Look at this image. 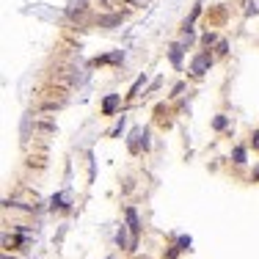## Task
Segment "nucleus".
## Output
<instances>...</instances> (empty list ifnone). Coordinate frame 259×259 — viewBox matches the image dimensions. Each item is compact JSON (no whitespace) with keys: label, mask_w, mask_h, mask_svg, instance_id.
<instances>
[{"label":"nucleus","mask_w":259,"mask_h":259,"mask_svg":"<svg viewBox=\"0 0 259 259\" xmlns=\"http://www.w3.org/2000/svg\"><path fill=\"white\" fill-rule=\"evenodd\" d=\"M86 3L88 0H69V8H66V17H77L80 11L86 8Z\"/></svg>","instance_id":"obj_10"},{"label":"nucleus","mask_w":259,"mask_h":259,"mask_svg":"<svg viewBox=\"0 0 259 259\" xmlns=\"http://www.w3.org/2000/svg\"><path fill=\"white\" fill-rule=\"evenodd\" d=\"M119 108H121V94H105V99H102V116H116Z\"/></svg>","instance_id":"obj_4"},{"label":"nucleus","mask_w":259,"mask_h":259,"mask_svg":"<svg viewBox=\"0 0 259 259\" xmlns=\"http://www.w3.org/2000/svg\"><path fill=\"white\" fill-rule=\"evenodd\" d=\"M121 22H124V14H102L97 25H99V28H108V30H111V28H119Z\"/></svg>","instance_id":"obj_7"},{"label":"nucleus","mask_w":259,"mask_h":259,"mask_svg":"<svg viewBox=\"0 0 259 259\" xmlns=\"http://www.w3.org/2000/svg\"><path fill=\"white\" fill-rule=\"evenodd\" d=\"M50 210H72V199L69 193H56V196L50 199Z\"/></svg>","instance_id":"obj_6"},{"label":"nucleus","mask_w":259,"mask_h":259,"mask_svg":"<svg viewBox=\"0 0 259 259\" xmlns=\"http://www.w3.org/2000/svg\"><path fill=\"white\" fill-rule=\"evenodd\" d=\"M105 259H116V257H105Z\"/></svg>","instance_id":"obj_25"},{"label":"nucleus","mask_w":259,"mask_h":259,"mask_svg":"<svg viewBox=\"0 0 259 259\" xmlns=\"http://www.w3.org/2000/svg\"><path fill=\"white\" fill-rule=\"evenodd\" d=\"M251 146L259 149V130H254V133H251Z\"/></svg>","instance_id":"obj_21"},{"label":"nucleus","mask_w":259,"mask_h":259,"mask_svg":"<svg viewBox=\"0 0 259 259\" xmlns=\"http://www.w3.org/2000/svg\"><path fill=\"white\" fill-rule=\"evenodd\" d=\"M138 144H141V149H144V152H149V149H152V133H149V130H141Z\"/></svg>","instance_id":"obj_12"},{"label":"nucleus","mask_w":259,"mask_h":259,"mask_svg":"<svg viewBox=\"0 0 259 259\" xmlns=\"http://www.w3.org/2000/svg\"><path fill=\"white\" fill-rule=\"evenodd\" d=\"M179 254H182V248H179V245H171L166 251V259H179Z\"/></svg>","instance_id":"obj_17"},{"label":"nucleus","mask_w":259,"mask_h":259,"mask_svg":"<svg viewBox=\"0 0 259 259\" xmlns=\"http://www.w3.org/2000/svg\"><path fill=\"white\" fill-rule=\"evenodd\" d=\"M124 215H127V226H130V231H133V237H138V234H141V218H138V210H135V207H127Z\"/></svg>","instance_id":"obj_5"},{"label":"nucleus","mask_w":259,"mask_h":259,"mask_svg":"<svg viewBox=\"0 0 259 259\" xmlns=\"http://www.w3.org/2000/svg\"><path fill=\"white\" fill-rule=\"evenodd\" d=\"M3 259H14V257H3Z\"/></svg>","instance_id":"obj_24"},{"label":"nucleus","mask_w":259,"mask_h":259,"mask_svg":"<svg viewBox=\"0 0 259 259\" xmlns=\"http://www.w3.org/2000/svg\"><path fill=\"white\" fill-rule=\"evenodd\" d=\"M251 182H259V163H257V168L251 171Z\"/></svg>","instance_id":"obj_22"},{"label":"nucleus","mask_w":259,"mask_h":259,"mask_svg":"<svg viewBox=\"0 0 259 259\" xmlns=\"http://www.w3.org/2000/svg\"><path fill=\"white\" fill-rule=\"evenodd\" d=\"M182 91H185V83H176L174 88H171V94H168V97H179Z\"/></svg>","instance_id":"obj_20"},{"label":"nucleus","mask_w":259,"mask_h":259,"mask_svg":"<svg viewBox=\"0 0 259 259\" xmlns=\"http://www.w3.org/2000/svg\"><path fill=\"white\" fill-rule=\"evenodd\" d=\"M28 133H30V113H25V119H22V141H28Z\"/></svg>","instance_id":"obj_16"},{"label":"nucleus","mask_w":259,"mask_h":259,"mask_svg":"<svg viewBox=\"0 0 259 259\" xmlns=\"http://www.w3.org/2000/svg\"><path fill=\"white\" fill-rule=\"evenodd\" d=\"M144 86H146V75H138V80L133 83V88L127 91V99H135V97H138V91L144 88Z\"/></svg>","instance_id":"obj_11"},{"label":"nucleus","mask_w":259,"mask_h":259,"mask_svg":"<svg viewBox=\"0 0 259 259\" xmlns=\"http://www.w3.org/2000/svg\"><path fill=\"white\" fill-rule=\"evenodd\" d=\"M212 63H215V58L210 56V50H204V53H199V56L190 61V75L193 77H204L207 72L212 69Z\"/></svg>","instance_id":"obj_1"},{"label":"nucleus","mask_w":259,"mask_h":259,"mask_svg":"<svg viewBox=\"0 0 259 259\" xmlns=\"http://www.w3.org/2000/svg\"><path fill=\"white\" fill-rule=\"evenodd\" d=\"M231 163H234V166H245V163H248V152H245V146H234L231 149Z\"/></svg>","instance_id":"obj_8"},{"label":"nucleus","mask_w":259,"mask_h":259,"mask_svg":"<svg viewBox=\"0 0 259 259\" xmlns=\"http://www.w3.org/2000/svg\"><path fill=\"white\" fill-rule=\"evenodd\" d=\"M185 53H188V44H185V42L168 44V61H171V66H174V69H182V58H185Z\"/></svg>","instance_id":"obj_2"},{"label":"nucleus","mask_w":259,"mask_h":259,"mask_svg":"<svg viewBox=\"0 0 259 259\" xmlns=\"http://www.w3.org/2000/svg\"><path fill=\"white\" fill-rule=\"evenodd\" d=\"M215 42H218V36L212 33V30H207V33L201 36V44H204V47H212V44H215Z\"/></svg>","instance_id":"obj_15"},{"label":"nucleus","mask_w":259,"mask_h":259,"mask_svg":"<svg viewBox=\"0 0 259 259\" xmlns=\"http://www.w3.org/2000/svg\"><path fill=\"white\" fill-rule=\"evenodd\" d=\"M254 14H259V6L257 3H245V17H254Z\"/></svg>","instance_id":"obj_18"},{"label":"nucleus","mask_w":259,"mask_h":259,"mask_svg":"<svg viewBox=\"0 0 259 259\" xmlns=\"http://www.w3.org/2000/svg\"><path fill=\"white\" fill-rule=\"evenodd\" d=\"M176 245H179L182 251H190V245H193V237H190V234H182V237H176Z\"/></svg>","instance_id":"obj_14"},{"label":"nucleus","mask_w":259,"mask_h":259,"mask_svg":"<svg viewBox=\"0 0 259 259\" xmlns=\"http://www.w3.org/2000/svg\"><path fill=\"white\" fill-rule=\"evenodd\" d=\"M130 3H135V6H146L149 0H130Z\"/></svg>","instance_id":"obj_23"},{"label":"nucleus","mask_w":259,"mask_h":259,"mask_svg":"<svg viewBox=\"0 0 259 259\" xmlns=\"http://www.w3.org/2000/svg\"><path fill=\"white\" fill-rule=\"evenodd\" d=\"M226 127H229V116H224V113L212 116V130H215V133H224Z\"/></svg>","instance_id":"obj_9"},{"label":"nucleus","mask_w":259,"mask_h":259,"mask_svg":"<svg viewBox=\"0 0 259 259\" xmlns=\"http://www.w3.org/2000/svg\"><path fill=\"white\" fill-rule=\"evenodd\" d=\"M91 63H94V66H105V63L121 66V63H124V50H113V53H108V56H97Z\"/></svg>","instance_id":"obj_3"},{"label":"nucleus","mask_w":259,"mask_h":259,"mask_svg":"<svg viewBox=\"0 0 259 259\" xmlns=\"http://www.w3.org/2000/svg\"><path fill=\"white\" fill-rule=\"evenodd\" d=\"M218 56H229V42H218Z\"/></svg>","instance_id":"obj_19"},{"label":"nucleus","mask_w":259,"mask_h":259,"mask_svg":"<svg viewBox=\"0 0 259 259\" xmlns=\"http://www.w3.org/2000/svg\"><path fill=\"white\" fill-rule=\"evenodd\" d=\"M124 127H127V116H121V119L116 121V127H113V130H111V138H119V135H121V130H124Z\"/></svg>","instance_id":"obj_13"}]
</instances>
